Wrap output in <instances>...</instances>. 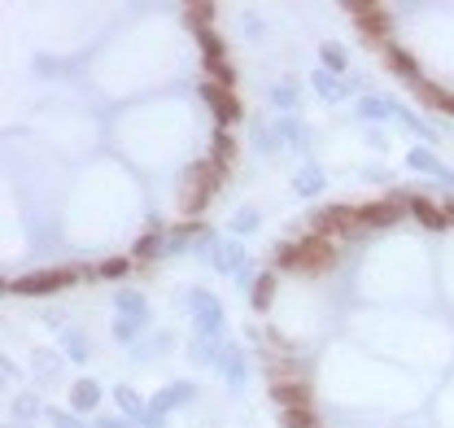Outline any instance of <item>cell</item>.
I'll list each match as a JSON object with an SVG mask.
<instances>
[{
	"mask_svg": "<svg viewBox=\"0 0 454 428\" xmlns=\"http://www.w3.org/2000/svg\"><path fill=\"white\" fill-rule=\"evenodd\" d=\"M280 258H284V267H293V271H319V267L332 263V249L324 241H306V245H289Z\"/></svg>",
	"mask_w": 454,
	"mask_h": 428,
	"instance_id": "1",
	"label": "cell"
}]
</instances>
